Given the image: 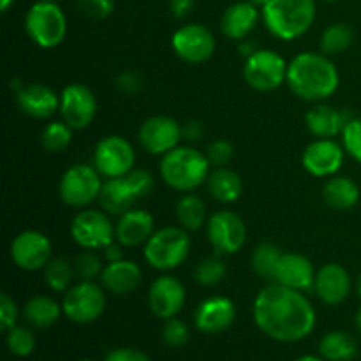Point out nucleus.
Wrapping results in <instances>:
<instances>
[{
    "label": "nucleus",
    "instance_id": "f257e3e1",
    "mask_svg": "<svg viewBox=\"0 0 361 361\" xmlns=\"http://www.w3.org/2000/svg\"><path fill=\"white\" fill-rule=\"evenodd\" d=\"M257 328L279 342H296L312 334L316 310L302 291L270 284L254 300Z\"/></svg>",
    "mask_w": 361,
    "mask_h": 361
},
{
    "label": "nucleus",
    "instance_id": "f03ea898",
    "mask_svg": "<svg viewBox=\"0 0 361 361\" xmlns=\"http://www.w3.org/2000/svg\"><path fill=\"white\" fill-rule=\"evenodd\" d=\"M293 94L303 101H324L337 92L341 76L324 53H300L288 63L286 76Z\"/></svg>",
    "mask_w": 361,
    "mask_h": 361
},
{
    "label": "nucleus",
    "instance_id": "7ed1b4c3",
    "mask_svg": "<svg viewBox=\"0 0 361 361\" xmlns=\"http://www.w3.org/2000/svg\"><path fill=\"white\" fill-rule=\"evenodd\" d=\"M161 176L175 190L190 192L208 180L210 161L196 148L176 147L162 157Z\"/></svg>",
    "mask_w": 361,
    "mask_h": 361
},
{
    "label": "nucleus",
    "instance_id": "20e7f679",
    "mask_svg": "<svg viewBox=\"0 0 361 361\" xmlns=\"http://www.w3.org/2000/svg\"><path fill=\"white\" fill-rule=\"evenodd\" d=\"M263 20L268 30L282 41L302 37L314 23V0H270L263 7Z\"/></svg>",
    "mask_w": 361,
    "mask_h": 361
},
{
    "label": "nucleus",
    "instance_id": "39448f33",
    "mask_svg": "<svg viewBox=\"0 0 361 361\" xmlns=\"http://www.w3.org/2000/svg\"><path fill=\"white\" fill-rule=\"evenodd\" d=\"M190 238L183 228H162L145 243V259L155 270H173L187 259Z\"/></svg>",
    "mask_w": 361,
    "mask_h": 361
},
{
    "label": "nucleus",
    "instance_id": "423d86ee",
    "mask_svg": "<svg viewBox=\"0 0 361 361\" xmlns=\"http://www.w3.org/2000/svg\"><path fill=\"white\" fill-rule=\"evenodd\" d=\"M27 34L41 48H55L63 41L67 32L66 14L56 2L41 0L28 9L25 18Z\"/></svg>",
    "mask_w": 361,
    "mask_h": 361
},
{
    "label": "nucleus",
    "instance_id": "0eeeda50",
    "mask_svg": "<svg viewBox=\"0 0 361 361\" xmlns=\"http://www.w3.org/2000/svg\"><path fill=\"white\" fill-rule=\"evenodd\" d=\"M101 173L95 166L76 164L63 173L60 180V197L73 208H83L99 200L102 189Z\"/></svg>",
    "mask_w": 361,
    "mask_h": 361
},
{
    "label": "nucleus",
    "instance_id": "6e6552de",
    "mask_svg": "<svg viewBox=\"0 0 361 361\" xmlns=\"http://www.w3.org/2000/svg\"><path fill=\"white\" fill-rule=\"evenodd\" d=\"M288 76V63L274 49H257L247 59L243 78L257 92H270L281 87Z\"/></svg>",
    "mask_w": 361,
    "mask_h": 361
},
{
    "label": "nucleus",
    "instance_id": "1a4fd4ad",
    "mask_svg": "<svg viewBox=\"0 0 361 361\" xmlns=\"http://www.w3.org/2000/svg\"><path fill=\"white\" fill-rule=\"evenodd\" d=\"M106 307V296L94 281H81L66 291L62 310L73 323L88 324L101 317Z\"/></svg>",
    "mask_w": 361,
    "mask_h": 361
},
{
    "label": "nucleus",
    "instance_id": "9d476101",
    "mask_svg": "<svg viewBox=\"0 0 361 361\" xmlns=\"http://www.w3.org/2000/svg\"><path fill=\"white\" fill-rule=\"evenodd\" d=\"M134 155L133 145L122 136H108L97 143L94 150V166L106 178H118L133 171Z\"/></svg>",
    "mask_w": 361,
    "mask_h": 361
},
{
    "label": "nucleus",
    "instance_id": "9b49d317",
    "mask_svg": "<svg viewBox=\"0 0 361 361\" xmlns=\"http://www.w3.org/2000/svg\"><path fill=\"white\" fill-rule=\"evenodd\" d=\"M71 235L83 249H104L113 242V226L108 215L99 210H81L71 222Z\"/></svg>",
    "mask_w": 361,
    "mask_h": 361
},
{
    "label": "nucleus",
    "instance_id": "f8f14e48",
    "mask_svg": "<svg viewBox=\"0 0 361 361\" xmlns=\"http://www.w3.org/2000/svg\"><path fill=\"white\" fill-rule=\"evenodd\" d=\"M97 113V101L94 92L81 83L69 85L60 95V115L73 130L90 126Z\"/></svg>",
    "mask_w": 361,
    "mask_h": 361
},
{
    "label": "nucleus",
    "instance_id": "ddd939ff",
    "mask_svg": "<svg viewBox=\"0 0 361 361\" xmlns=\"http://www.w3.org/2000/svg\"><path fill=\"white\" fill-rule=\"evenodd\" d=\"M208 240L217 254H235L247 240V228L242 219L228 210L217 212L208 219Z\"/></svg>",
    "mask_w": 361,
    "mask_h": 361
},
{
    "label": "nucleus",
    "instance_id": "4468645a",
    "mask_svg": "<svg viewBox=\"0 0 361 361\" xmlns=\"http://www.w3.org/2000/svg\"><path fill=\"white\" fill-rule=\"evenodd\" d=\"M11 257L14 264L25 271L42 270L51 259V242L41 231L20 233L11 243Z\"/></svg>",
    "mask_w": 361,
    "mask_h": 361
},
{
    "label": "nucleus",
    "instance_id": "2eb2a0df",
    "mask_svg": "<svg viewBox=\"0 0 361 361\" xmlns=\"http://www.w3.org/2000/svg\"><path fill=\"white\" fill-rule=\"evenodd\" d=\"M173 49L182 60L189 63H201L215 51V37L204 25L189 23L173 34Z\"/></svg>",
    "mask_w": 361,
    "mask_h": 361
},
{
    "label": "nucleus",
    "instance_id": "dca6fc26",
    "mask_svg": "<svg viewBox=\"0 0 361 361\" xmlns=\"http://www.w3.org/2000/svg\"><path fill=\"white\" fill-rule=\"evenodd\" d=\"M140 143L148 154L164 155L178 147V141L182 140V126L175 118L166 115L150 116L145 120L141 126Z\"/></svg>",
    "mask_w": 361,
    "mask_h": 361
},
{
    "label": "nucleus",
    "instance_id": "f3484780",
    "mask_svg": "<svg viewBox=\"0 0 361 361\" xmlns=\"http://www.w3.org/2000/svg\"><path fill=\"white\" fill-rule=\"evenodd\" d=\"M185 303V288L182 282L169 275H162L148 291V305L150 310L161 319H171L182 310Z\"/></svg>",
    "mask_w": 361,
    "mask_h": 361
},
{
    "label": "nucleus",
    "instance_id": "a211bd4d",
    "mask_svg": "<svg viewBox=\"0 0 361 361\" xmlns=\"http://www.w3.org/2000/svg\"><path fill=\"white\" fill-rule=\"evenodd\" d=\"M303 168L314 176H334L344 162V148L334 140H316L302 155Z\"/></svg>",
    "mask_w": 361,
    "mask_h": 361
},
{
    "label": "nucleus",
    "instance_id": "6ab92c4d",
    "mask_svg": "<svg viewBox=\"0 0 361 361\" xmlns=\"http://www.w3.org/2000/svg\"><path fill=\"white\" fill-rule=\"evenodd\" d=\"M314 281H316V271L310 259L302 254H282L275 270V284L303 293L314 288Z\"/></svg>",
    "mask_w": 361,
    "mask_h": 361
},
{
    "label": "nucleus",
    "instance_id": "aec40b11",
    "mask_svg": "<svg viewBox=\"0 0 361 361\" xmlns=\"http://www.w3.org/2000/svg\"><path fill=\"white\" fill-rule=\"evenodd\" d=\"M314 289H316L321 302H324L326 305H338L351 293L349 271L337 263L324 264L316 274Z\"/></svg>",
    "mask_w": 361,
    "mask_h": 361
},
{
    "label": "nucleus",
    "instance_id": "412c9836",
    "mask_svg": "<svg viewBox=\"0 0 361 361\" xmlns=\"http://www.w3.org/2000/svg\"><path fill=\"white\" fill-rule=\"evenodd\" d=\"M235 316L236 309L231 300L224 298V296H214V298L204 300L197 307L194 321H196L197 330L214 335L228 330L235 321Z\"/></svg>",
    "mask_w": 361,
    "mask_h": 361
},
{
    "label": "nucleus",
    "instance_id": "4be33fe9",
    "mask_svg": "<svg viewBox=\"0 0 361 361\" xmlns=\"http://www.w3.org/2000/svg\"><path fill=\"white\" fill-rule=\"evenodd\" d=\"M16 102L25 115L32 118H49L60 109V97L49 87L41 83L23 85L16 92Z\"/></svg>",
    "mask_w": 361,
    "mask_h": 361
},
{
    "label": "nucleus",
    "instance_id": "5701e85b",
    "mask_svg": "<svg viewBox=\"0 0 361 361\" xmlns=\"http://www.w3.org/2000/svg\"><path fill=\"white\" fill-rule=\"evenodd\" d=\"M154 217L145 210H129L116 222L115 238L123 247H137L147 243L154 235Z\"/></svg>",
    "mask_w": 361,
    "mask_h": 361
},
{
    "label": "nucleus",
    "instance_id": "b1692460",
    "mask_svg": "<svg viewBox=\"0 0 361 361\" xmlns=\"http://www.w3.org/2000/svg\"><path fill=\"white\" fill-rule=\"evenodd\" d=\"M259 11L250 2H235L224 11L221 20V30L226 37L242 41L256 28Z\"/></svg>",
    "mask_w": 361,
    "mask_h": 361
},
{
    "label": "nucleus",
    "instance_id": "393cba45",
    "mask_svg": "<svg viewBox=\"0 0 361 361\" xmlns=\"http://www.w3.org/2000/svg\"><path fill=\"white\" fill-rule=\"evenodd\" d=\"M141 268L134 261L122 259L108 263L102 270V286L113 295H129L141 284Z\"/></svg>",
    "mask_w": 361,
    "mask_h": 361
},
{
    "label": "nucleus",
    "instance_id": "a878e982",
    "mask_svg": "<svg viewBox=\"0 0 361 361\" xmlns=\"http://www.w3.org/2000/svg\"><path fill=\"white\" fill-rule=\"evenodd\" d=\"M349 120L351 118H348L344 113L328 104H316L305 115L307 129L321 140H331V137L342 134Z\"/></svg>",
    "mask_w": 361,
    "mask_h": 361
},
{
    "label": "nucleus",
    "instance_id": "bb28decb",
    "mask_svg": "<svg viewBox=\"0 0 361 361\" xmlns=\"http://www.w3.org/2000/svg\"><path fill=\"white\" fill-rule=\"evenodd\" d=\"M137 201L136 192L130 187L126 175L118 178H108L102 183L101 194H99V203L104 208V212L113 215H123L130 210Z\"/></svg>",
    "mask_w": 361,
    "mask_h": 361
},
{
    "label": "nucleus",
    "instance_id": "cd10ccee",
    "mask_svg": "<svg viewBox=\"0 0 361 361\" xmlns=\"http://www.w3.org/2000/svg\"><path fill=\"white\" fill-rule=\"evenodd\" d=\"M323 197L334 210H351L360 201V187L348 176H331L324 183Z\"/></svg>",
    "mask_w": 361,
    "mask_h": 361
},
{
    "label": "nucleus",
    "instance_id": "c85d7f7f",
    "mask_svg": "<svg viewBox=\"0 0 361 361\" xmlns=\"http://www.w3.org/2000/svg\"><path fill=\"white\" fill-rule=\"evenodd\" d=\"M207 182L212 196L221 203H235L242 196V178L224 166L212 171Z\"/></svg>",
    "mask_w": 361,
    "mask_h": 361
},
{
    "label": "nucleus",
    "instance_id": "c756f323",
    "mask_svg": "<svg viewBox=\"0 0 361 361\" xmlns=\"http://www.w3.org/2000/svg\"><path fill=\"white\" fill-rule=\"evenodd\" d=\"M60 310H62V307L51 296L37 295L25 303L23 316L32 326L49 328L59 321Z\"/></svg>",
    "mask_w": 361,
    "mask_h": 361
},
{
    "label": "nucleus",
    "instance_id": "7c9ffc66",
    "mask_svg": "<svg viewBox=\"0 0 361 361\" xmlns=\"http://www.w3.org/2000/svg\"><path fill=\"white\" fill-rule=\"evenodd\" d=\"M319 353L328 361H351L358 355V345L345 331H330L321 341Z\"/></svg>",
    "mask_w": 361,
    "mask_h": 361
},
{
    "label": "nucleus",
    "instance_id": "2f4dec72",
    "mask_svg": "<svg viewBox=\"0 0 361 361\" xmlns=\"http://www.w3.org/2000/svg\"><path fill=\"white\" fill-rule=\"evenodd\" d=\"M176 219L183 229H189V231L200 229L207 222V207L203 200L194 194H185L180 197L176 204Z\"/></svg>",
    "mask_w": 361,
    "mask_h": 361
},
{
    "label": "nucleus",
    "instance_id": "473e14b6",
    "mask_svg": "<svg viewBox=\"0 0 361 361\" xmlns=\"http://www.w3.org/2000/svg\"><path fill=\"white\" fill-rule=\"evenodd\" d=\"M355 41V34H353V28L345 23H334L323 32L319 41L321 53L324 55H341L345 49H349V46Z\"/></svg>",
    "mask_w": 361,
    "mask_h": 361
},
{
    "label": "nucleus",
    "instance_id": "72a5a7b5",
    "mask_svg": "<svg viewBox=\"0 0 361 361\" xmlns=\"http://www.w3.org/2000/svg\"><path fill=\"white\" fill-rule=\"evenodd\" d=\"M74 275V264L63 257H51L49 263L44 267V282L51 291L63 293L71 288Z\"/></svg>",
    "mask_w": 361,
    "mask_h": 361
},
{
    "label": "nucleus",
    "instance_id": "f704fd0d",
    "mask_svg": "<svg viewBox=\"0 0 361 361\" xmlns=\"http://www.w3.org/2000/svg\"><path fill=\"white\" fill-rule=\"evenodd\" d=\"M282 252L279 247L271 245V243H261L252 254V268L259 277L267 279V281L274 282L275 270L281 261Z\"/></svg>",
    "mask_w": 361,
    "mask_h": 361
},
{
    "label": "nucleus",
    "instance_id": "c9c22d12",
    "mask_svg": "<svg viewBox=\"0 0 361 361\" xmlns=\"http://www.w3.org/2000/svg\"><path fill=\"white\" fill-rule=\"evenodd\" d=\"M73 140V129L66 122H51L41 134V143L49 154H60L66 150Z\"/></svg>",
    "mask_w": 361,
    "mask_h": 361
},
{
    "label": "nucleus",
    "instance_id": "e433bc0d",
    "mask_svg": "<svg viewBox=\"0 0 361 361\" xmlns=\"http://www.w3.org/2000/svg\"><path fill=\"white\" fill-rule=\"evenodd\" d=\"M226 275V264L224 261L219 256H210L207 259H203L200 263V267L196 268V277L197 284L204 286V288H212V286L221 284L222 279Z\"/></svg>",
    "mask_w": 361,
    "mask_h": 361
},
{
    "label": "nucleus",
    "instance_id": "4c0bfd02",
    "mask_svg": "<svg viewBox=\"0 0 361 361\" xmlns=\"http://www.w3.org/2000/svg\"><path fill=\"white\" fill-rule=\"evenodd\" d=\"M7 348L13 355L25 358V356L32 355L35 348V337L30 330L27 328H11L7 331Z\"/></svg>",
    "mask_w": 361,
    "mask_h": 361
},
{
    "label": "nucleus",
    "instance_id": "58836bf2",
    "mask_svg": "<svg viewBox=\"0 0 361 361\" xmlns=\"http://www.w3.org/2000/svg\"><path fill=\"white\" fill-rule=\"evenodd\" d=\"M102 261L94 250L87 249L76 257L74 261V271L81 281H95L99 275H102Z\"/></svg>",
    "mask_w": 361,
    "mask_h": 361
},
{
    "label": "nucleus",
    "instance_id": "ea45409f",
    "mask_svg": "<svg viewBox=\"0 0 361 361\" xmlns=\"http://www.w3.org/2000/svg\"><path fill=\"white\" fill-rule=\"evenodd\" d=\"M342 145L345 152L361 164V118H351L342 130Z\"/></svg>",
    "mask_w": 361,
    "mask_h": 361
},
{
    "label": "nucleus",
    "instance_id": "a19ab883",
    "mask_svg": "<svg viewBox=\"0 0 361 361\" xmlns=\"http://www.w3.org/2000/svg\"><path fill=\"white\" fill-rule=\"evenodd\" d=\"M162 338L169 348H182L189 341V328L176 317L166 319L164 328H162Z\"/></svg>",
    "mask_w": 361,
    "mask_h": 361
},
{
    "label": "nucleus",
    "instance_id": "79ce46f5",
    "mask_svg": "<svg viewBox=\"0 0 361 361\" xmlns=\"http://www.w3.org/2000/svg\"><path fill=\"white\" fill-rule=\"evenodd\" d=\"M78 11L92 20H104L115 9V0H76Z\"/></svg>",
    "mask_w": 361,
    "mask_h": 361
},
{
    "label": "nucleus",
    "instance_id": "37998d69",
    "mask_svg": "<svg viewBox=\"0 0 361 361\" xmlns=\"http://www.w3.org/2000/svg\"><path fill=\"white\" fill-rule=\"evenodd\" d=\"M126 178L129 180L130 187L136 192L137 200L141 197H147L148 194L154 189V176L147 171V169H133L126 175Z\"/></svg>",
    "mask_w": 361,
    "mask_h": 361
},
{
    "label": "nucleus",
    "instance_id": "c03bdc74",
    "mask_svg": "<svg viewBox=\"0 0 361 361\" xmlns=\"http://www.w3.org/2000/svg\"><path fill=\"white\" fill-rule=\"evenodd\" d=\"M233 145L226 140H217L208 147L207 157L210 161V164L217 166V168H222V166L228 164L233 159Z\"/></svg>",
    "mask_w": 361,
    "mask_h": 361
},
{
    "label": "nucleus",
    "instance_id": "a18cd8bd",
    "mask_svg": "<svg viewBox=\"0 0 361 361\" xmlns=\"http://www.w3.org/2000/svg\"><path fill=\"white\" fill-rule=\"evenodd\" d=\"M16 319V302H14L7 293H2V295H0V328H2V331H9L11 328H14Z\"/></svg>",
    "mask_w": 361,
    "mask_h": 361
},
{
    "label": "nucleus",
    "instance_id": "49530a36",
    "mask_svg": "<svg viewBox=\"0 0 361 361\" xmlns=\"http://www.w3.org/2000/svg\"><path fill=\"white\" fill-rule=\"evenodd\" d=\"M116 87L126 94H136L143 88V78L136 73H122L116 78Z\"/></svg>",
    "mask_w": 361,
    "mask_h": 361
},
{
    "label": "nucleus",
    "instance_id": "de8ad7c7",
    "mask_svg": "<svg viewBox=\"0 0 361 361\" xmlns=\"http://www.w3.org/2000/svg\"><path fill=\"white\" fill-rule=\"evenodd\" d=\"M104 361H150V360L147 358L145 353L136 351V349L120 348L109 353V355L104 358Z\"/></svg>",
    "mask_w": 361,
    "mask_h": 361
},
{
    "label": "nucleus",
    "instance_id": "09e8293b",
    "mask_svg": "<svg viewBox=\"0 0 361 361\" xmlns=\"http://www.w3.org/2000/svg\"><path fill=\"white\" fill-rule=\"evenodd\" d=\"M203 134H204L203 126H201L200 122H196V120H189V122H185L182 126V136L185 137L187 141L201 140Z\"/></svg>",
    "mask_w": 361,
    "mask_h": 361
},
{
    "label": "nucleus",
    "instance_id": "8fccbe9b",
    "mask_svg": "<svg viewBox=\"0 0 361 361\" xmlns=\"http://www.w3.org/2000/svg\"><path fill=\"white\" fill-rule=\"evenodd\" d=\"M169 9L173 16L185 18L194 9V0H169Z\"/></svg>",
    "mask_w": 361,
    "mask_h": 361
},
{
    "label": "nucleus",
    "instance_id": "3c124183",
    "mask_svg": "<svg viewBox=\"0 0 361 361\" xmlns=\"http://www.w3.org/2000/svg\"><path fill=\"white\" fill-rule=\"evenodd\" d=\"M122 243L120 242H111L108 247H104V256L108 259V263H115V261L123 259V250Z\"/></svg>",
    "mask_w": 361,
    "mask_h": 361
},
{
    "label": "nucleus",
    "instance_id": "603ef678",
    "mask_svg": "<svg viewBox=\"0 0 361 361\" xmlns=\"http://www.w3.org/2000/svg\"><path fill=\"white\" fill-rule=\"evenodd\" d=\"M13 2L14 0H0V11H2V13H6V11L13 6Z\"/></svg>",
    "mask_w": 361,
    "mask_h": 361
},
{
    "label": "nucleus",
    "instance_id": "864d4df0",
    "mask_svg": "<svg viewBox=\"0 0 361 361\" xmlns=\"http://www.w3.org/2000/svg\"><path fill=\"white\" fill-rule=\"evenodd\" d=\"M247 2L254 4V6H256V7H261V9H263V7L267 6V4L270 2V0H247Z\"/></svg>",
    "mask_w": 361,
    "mask_h": 361
},
{
    "label": "nucleus",
    "instance_id": "5fc2aeb1",
    "mask_svg": "<svg viewBox=\"0 0 361 361\" xmlns=\"http://www.w3.org/2000/svg\"><path fill=\"white\" fill-rule=\"evenodd\" d=\"M295 361H324V360L316 358V356H303V358H298V360H295Z\"/></svg>",
    "mask_w": 361,
    "mask_h": 361
},
{
    "label": "nucleus",
    "instance_id": "6e6d98bb",
    "mask_svg": "<svg viewBox=\"0 0 361 361\" xmlns=\"http://www.w3.org/2000/svg\"><path fill=\"white\" fill-rule=\"evenodd\" d=\"M356 326H358V330L361 331V309L356 312Z\"/></svg>",
    "mask_w": 361,
    "mask_h": 361
},
{
    "label": "nucleus",
    "instance_id": "4d7b16f0",
    "mask_svg": "<svg viewBox=\"0 0 361 361\" xmlns=\"http://www.w3.org/2000/svg\"><path fill=\"white\" fill-rule=\"evenodd\" d=\"M356 289H358V295H360V298H361V274H360L358 281H356Z\"/></svg>",
    "mask_w": 361,
    "mask_h": 361
},
{
    "label": "nucleus",
    "instance_id": "13d9d810",
    "mask_svg": "<svg viewBox=\"0 0 361 361\" xmlns=\"http://www.w3.org/2000/svg\"><path fill=\"white\" fill-rule=\"evenodd\" d=\"M48 2H59V0H48Z\"/></svg>",
    "mask_w": 361,
    "mask_h": 361
},
{
    "label": "nucleus",
    "instance_id": "bf43d9fd",
    "mask_svg": "<svg viewBox=\"0 0 361 361\" xmlns=\"http://www.w3.org/2000/svg\"><path fill=\"white\" fill-rule=\"evenodd\" d=\"M326 2H337V0H326Z\"/></svg>",
    "mask_w": 361,
    "mask_h": 361
},
{
    "label": "nucleus",
    "instance_id": "052dcab7",
    "mask_svg": "<svg viewBox=\"0 0 361 361\" xmlns=\"http://www.w3.org/2000/svg\"><path fill=\"white\" fill-rule=\"evenodd\" d=\"M81 361H92V360H81Z\"/></svg>",
    "mask_w": 361,
    "mask_h": 361
}]
</instances>
